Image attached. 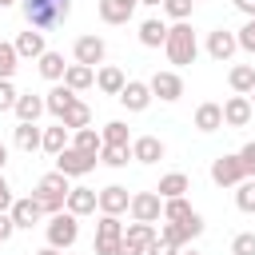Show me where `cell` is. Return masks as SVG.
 Instances as JSON below:
<instances>
[{
  "mask_svg": "<svg viewBox=\"0 0 255 255\" xmlns=\"http://www.w3.org/2000/svg\"><path fill=\"white\" fill-rule=\"evenodd\" d=\"M235 40H239V48H243V52H255V16L235 32Z\"/></svg>",
  "mask_w": 255,
  "mask_h": 255,
  "instance_id": "7bdbcfd3",
  "label": "cell"
},
{
  "mask_svg": "<svg viewBox=\"0 0 255 255\" xmlns=\"http://www.w3.org/2000/svg\"><path fill=\"white\" fill-rule=\"evenodd\" d=\"M100 139H104V143H112V147H131V131H128V124H124V120L104 124V128H100Z\"/></svg>",
  "mask_w": 255,
  "mask_h": 255,
  "instance_id": "1f68e13d",
  "label": "cell"
},
{
  "mask_svg": "<svg viewBox=\"0 0 255 255\" xmlns=\"http://www.w3.org/2000/svg\"><path fill=\"white\" fill-rule=\"evenodd\" d=\"M68 191H72V179L64 175V171H48V175H40L36 179V203L44 207V215H56V211H64V199H68Z\"/></svg>",
  "mask_w": 255,
  "mask_h": 255,
  "instance_id": "3957f363",
  "label": "cell"
},
{
  "mask_svg": "<svg viewBox=\"0 0 255 255\" xmlns=\"http://www.w3.org/2000/svg\"><path fill=\"white\" fill-rule=\"evenodd\" d=\"M44 235H48V243L52 247H72L76 239H80V219L64 207V211H56V215H48V223H44Z\"/></svg>",
  "mask_w": 255,
  "mask_h": 255,
  "instance_id": "277c9868",
  "label": "cell"
},
{
  "mask_svg": "<svg viewBox=\"0 0 255 255\" xmlns=\"http://www.w3.org/2000/svg\"><path fill=\"white\" fill-rule=\"evenodd\" d=\"M191 211H195V207H191L183 195H175V199H163V215H159V219H163V223H183Z\"/></svg>",
  "mask_w": 255,
  "mask_h": 255,
  "instance_id": "e575fe53",
  "label": "cell"
},
{
  "mask_svg": "<svg viewBox=\"0 0 255 255\" xmlns=\"http://www.w3.org/2000/svg\"><path fill=\"white\" fill-rule=\"evenodd\" d=\"M203 227H207V223H203V215H199V211H191L183 223H163V219H159V239H167L171 247H179V251H183L191 239H199V235H203Z\"/></svg>",
  "mask_w": 255,
  "mask_h": 255,
  "instance_id": "5b68a950",
  "label": "cell"
},
{
  "mask_svg": "<svg viewBox=\"0 0 255 255\" xmlns=\"http://www.w3.org/2000/svg\"><path fill=\"white\" fill-rule=\"evenodd\" d=\"M155 235H159L155 223H139V219H131V223L124 227V239H128V243H139V247H147Z\"/></svg>",
  "mask_w": 255,
  "mask_h": 255,
  "instance_id": "d590c367",
  "label": "cell"
},
{
  "mask_svg": "<svg viewBox=\"0 0 255 255\" xmlns=\"http://www.w3.org/2000/svg\"><path fill=\"white\" fill-rule=\"evenodd\" d=\"M20 12L28 20V28H60L68 16H72V0H20Z\"/></svg>",
  "mask_w": 255,
  "mask_h": 255,
  "instance_id": "6da1fadb",
  "label": "cell"
},
{
  "mask_svg": "<svg viewBox=\"0 0 255 255\" xmlns=\"http://www.w3.org/2000/svg\"><path fill=\"white\" fill-rule=\"evenodd\" d=\"M120 239H124V223H120V215H100V223H96V243H92V251H96V255H116Z\"/></svg>",
  "mask_w": 255,
  "mask_h": 255,
  "instance_id": "ba28073f",
  "label": "cell"
},
{
  "mask_svg": "<svg viewBox=\"0 0 255 255\" xmlns=\"http://www.w3.org/2000/svg\"><path fill=\"white\" fill-rule=\"evenodd\" d=\"M239 159H243V171H247V179H255V139L239 147Z\"/></svg>",
  "mask_w": 255,
  "mask_h": 255,
  "instance_id": "f6af8a7d",
  "label": "cell"
},
{
  "mask_svg": "<svg viewBox=\"0 0 255 255\" xmlns=\"http://www.w3.org/2000/svg\"><path fill=\"white\" fill-rule=\"evenodd\" d=\"M52 159H56V171H64L68 179H80V175H88V171L100 163V155H88V151H80V147H72V143H68L60 155H52Z\"/></svg>",
  "mask_w": 255,
  "mask_h": 255,
  "instance_id": "8992f818",
  "label": "cell"
},
{
  "mask_svg": "<svg viewBox=\"0 0 255 255\" xmlns=\"http://www.w3.org/2000/svg\"><path fill=\"white\" fill-rule=\"evenodd\" d=\"M187 187H191V179H187L183 171H167V175L155 183V195H159V199H175V195H183Z\"/></svg>",
  "mask_w": 255,
  "mask_h": 255,
  "instance_id": "f1b7e54d",
  "label": "cell"
},
{
  "mask_svg": "<svg viewBox=\"0 0 255 255\" xmlns=\"http://www.w3.org/2000/svg\"><path fill=\"white\" fill-rule=\"evenodd\" d=\"M131 159L135 163H159L163 159V139L159 135H135L131 139Z\"/></svg>",
  "mask_w": 255,
  "mask_h": 255,
  "instance_id": "d6986e66",
  "label": "cell"
},
{
  "mask_svg": "<svg viewBox=\"0 0 255 255\" xmlns=\"http://www.w3.org/2000/svg\"><path fill=\"white\" fill-rule=\"evenodd\" d=\"M16 68H20L16 48H12L8 40H0V80H12V76H16Z\"/></svg>",
  "mask_w": 255,
  "mask_h": 255,
  "instance_id": "74e56055",
  "label": "cell"
},
{
  "mask_svg": "<svg viewBox=\"0 0 255 255\" xmlns=\"http://www.w3.org/2000/svg\"><path fill=\"white\" fill-rule=\"evenodd\" d=\"M76 100H80V96H76V92H72V88H68L64 80H60V84H52V92L44 96V112L60 120V116H64V112H68V108H72Z\"/></svg>",
  "mask_w": 255,
  "mask_h": 255,
  "instance_id": "ac0fdd59",
  "label": "cell"
},
{
  "mask_svg": "<svg viewBox=\"0 0 255 255\" xmlns=\"http://www.w3.org/2000/svg\"><path fill=\"white\" fill-rule=\"evenodd\" d=\"M163 40H167V24L159 16H151V20L139 24V44L143 48H163Z\"/></svg>",
  "mask_w": 255,
  "mask_h": 255,
  "instance_id": "4316f807",
  "label": "cell"
},
{
  "mask_svg": "<svg viewBox=\"0 0 255 255\" xmlns=\"http://www.w3.org/2000/svg\"><path fill=\"white\" fill-rule=\"evenodd\" d=\"M12 48H16V56H20V60H40V56L48 52V44H44V32H40V28L20 32V36L12 40Z\"/></svg>",
  "mask_w": 255,
  "mask_h": 255,
  "instance_id": "2e32d148",
  "label": "cell"
},
{
  "mask_svg": "<svg viewBox=\"0 0 255 255\" xmlns=\"http://www.w3.org/2000/svg\"><path fill=\"white\" fill-rule=\"evenodd\" d=\"M116 255H143V247H139V243H128V239H120Z\"/></svg>",
  "mask_w": 255,
  "mask_h": 255,
  "instance_id": "c3c4849f",
  "label": "cell"
},
{
  "mask_svg": "<svg viewBox=\"0 0 255 255\" xmlns=\"http://www.w3.org/2000/svg\"><path fill=\"white\" fill-rule=\"evenodd\" d=\"M124 84H128L124 68H116V64H100V68H96V88H100L104 96H120Z\"/></svg>",
  "mask_w": 255,
  "mask_h": 255,
  "instance_id": "44dd1931",
  "label": "cell"
},
{
  "mask_svg": "<svg viewBox=\"0 0 255 255\" xmlns=\"http://www.w3.org/2000/svg\"><path fill=\"white\" fill-rule=\"evenodd\" d=\"M139 0H100V20L104 24H128L135 16Z\"/></svg>",
  "mask_w": 255,
  "mask_h": 255,
  "instance_id": "ffe728a7",
  "label": "cell"
},
{
  "mask_svg": "<svg viewBox=\"0 0 255 255\" xmlns=\"http://www.w3.org/2000/svg\"><path fill=\"white\" fill-rule=\"evenodd\" d=\"M64 207H68L76 219H80V215H92V211H96V191H92V187H72L68 199H64Z\"/></svg>",
  "mask_w": 255,
  "mask_h": 255,
  "instance_id": "cb8c5ba5",
  "label": "cell"
},
{
  "mask_svg": "<svg viewBox=\"0 0 255 255\" xmlns=\"http://www.w3.org/2000/svg\"><path fill=\"white\" fill-rule=\"evenodd\" d=\"M163 52H167V60H171L175 68L195 64V56H199V40H195V32H191V24H187V20H175V24L167 28Z\"/></svg>",
  "mask_w": 255,
  "mask_h": 255,
  "instance_id": "7a4b0ae2",
  "label": "cell"
},
{
  "mask_svg": "<svg viewBox=\"0 0 255 255\" xmlns=\"http://www.w3.org/2000/svg\"><path fill=\"white\" fill-rule=\"evenodd\" d=\"M147 88H151V96H155V100L175 104V100L183 96V76H179V72H155V76L147 80Z\"/></svg>",
  "mask_w": 255,
  "mask_h": 255,
  "instance_id": "7c38bea8",
  "label": "cell"
},
{
  "mask_svg": "<svg viewBox=\"0 0 255 255\" xmlns=\"http://www.w3.org/2000/svg\"><path fill=\"white\" fill-rule=\"evenodd\" d=\"M4 163H8V147L0 143V171H4Z\"/></svg>",
  "mask_w": 255,
  "mask_h": 255,
  "instance_id": "816d5d0a",
  "label": "cell"
},
{
  "mask_svg": "<svg viewBox=\"0 0 255 255\" xmlns=\"http://www.w3.org/2000/svg\"><path fill=\"white\" fill-rule=\"evenodd\" d=\"M195 128L199 131H219L223 128V104H211V100L199 104L195 108Z\"/></svg>",
  "mask_w": 255,
  "mask_h": 255,
  "instance_id": "484cf974",
  "label": "cell"
},
{
  "mask_svg": "<svg viewBox=\"0 0 255 255\" xmlns=\"http://www.w3.org/2000/svg\"><path fill=\"white\" fill-rule=\"evenodd\" d=\"M235 8H239V12H243V16H247V20H251V16H255V0H235Z\"/></svg>",
  "mask_w": 255,
  "mask_h": 255,
  "instance_id": "681fc988",
  "label": "cell"
},
{
  "mask_svg": "<svg viewBox=\"0 0 255 255\" xmlns=\"http://www.w3.org/2000/svg\"><path fill=\"white\" fill-rule=\"evenodd\" d=\"M40 135H44V128H36V124H16V131H12V143L20 147V151H40Z\"/></svg>",
  "mask_w": 255,
  "mask_h": 255,
  "instance_id": "83f0119b",
  "label": "cell"
},
{
  "mask_svg": "<svg viewBox=\"0 0 255 255\" xmlns=\"http://www.w3.org/2000/svg\"><path fill=\"white\" fill-rule=\"evenodd\" d=\"M8 215H12V223H16V231H32L40 219H44V207L36 203V195H24V199H12V207H8Z\"/></svg>",
  "mask_w": 255,
  "mask_h": 255,
  "instance_id": "8fae6325",
  "label": "cell"
},
{
  "mask_svg": "<svg viewBox=\"0 0 255 255\" xmlns=\"http://www.w3.org/2000/svg\"><path fill=\"white\" fill-rule=\"evenodd\" d=\"M32 255H60V247H52V243H48V247H40V251H32Z\"/></svg>",
  "mask_w": 255,
  "mask_h": 255,
  "instance_id": "f907efd6",
  "label": "cell"
},
{
  "mask_svg": "<svg viewBox=\"0 0 255 255\" xmlns=\"http://www.w3.org/2000/svg\"><path fill=\"white\" fill-rule=\"evenodd\" d=\"M128 159H131V147H112V143L100 147V163L104 167H124Z\"/></svg>",
  "mask_w": 255,
  "mask_h": 255,
  "instance_id": "f35d334b",
  "label": "cell"
},
{
  "mask_svg": "<svg viewBox=\"0 0 255 255\" xmlns=\"http://www.w3.org/2000/svg\"><path fill=\"white\" fill-rule=\"evenodd\" d=\"M227 84H231V92L247 96V92L255 88V64H235V68L227 72Z\"/></svg>",
  "mask_w": 255,
  "mask_h": 255,
  "instance_id": "f546056e",
  "label": "cell"
},
{
  "mask_svg": "<svg viewBox=\"0 0 255 255\" xmlns=\"http://www.w3.org/2000/svg\"><path fill=\"white\" fill-rule=\"evenodd\" d=\"M60 124H64L68 131H76V128H88V124H92V108H88L84 100H76V104H72V108L60 116Z\"/></svg>",
  "mask_w": 255,
  "mask_h": 255,
  "instance_id": "836d02e7",
  "label": "cell"
},
{
  "mask_svg": "<svg viewBox=\"0 0 255 255\" xmlns=\"http://www.w3.org/2000/svg\"><path fill=\"white\" fill-rule=\"evenodd\" d=\"M36 68H40V76H44V80L60 84V80H64V68H68V64H64V56H60V52H44V56L36 60Z\"/></svg>",
  "mask_w": 255,
  "mask_h": 255,
  "instance_id": "4dcf8cb0",
  "label": "cell"
},
{
  "mask_svg": "<svg viewBox=\"0 0 255 255\" xmlns=\"http://www.w3.org/2000/svg\"><path fill=\"white\" fill-rule=\"evenodd\" d=\"M128 215L139 219V223H159V215H163V199H159L155 191H135L131 203H128Z\"/></svg>",
  "mask_w": 255,
  "mask_h": 255,
  "instance_id": "9c48e42d",
  "label": "cell"
},
{
  "mask_svg": "<svg viewBox=\"0 0 255 255\" xmlns=\"http://www.w3.org/2000/svg\"><path fill=\"white\" fill-rule=\"evenodd\" d=\"M235 52H239V40H235L231 28H215V32H207V56H211V60L227 64Z\"/></svg>",
  "mask_w": 255,
  "mask_h": 255,
  "instance_id": "4fadbf2b",
  "label": "cell"
},
{
  "mask_svg": "<svg viewBox=\"0 0 255 255\" xmlns=\"http://www.w3.org/2000/svg\"><path fill=\"white\" fill-rule=\"evenodd\" d=\"M231 255H255V231H239L231 239Z\"/></svg>",
  "mask_w": 255,
  "mask_h": 255,
  "instance_id": "60d3db41",
  "label": "cell"
},
{
  "mask_svg": "<svg viewBox=\"0 0 255 255\" xmlns=\"http://www.w3.org/2000/svg\"><path fill=\"white\" fill-rule=\"evenodd\" d=\"M179 255H199V251H179Z\"/></svg>",
  "mask_w": 255,
  "mask_h": 255,
  "instance_id": "9f6ffc18",
  "label": "cell"
},
{
  "mask_svg": "<svg viewBox=\"0 0 255 255\" xmlns=\"http://www.w3.org/2000/svg\"><path fill=\"white\" fill-rule=\"evenodd\" d=\"M12 112H16V120H20V124H36V120L44 116V96H36V92H20Z\"/></svg>",
  "mask_w": 255,
  "mask_h": 255,
  "instance_id": "7402d4cb",
  "label": "cell"
},
{
  "mask_svg": "<svg viewBox=\"0 0 255 255\" xmlns=\"http://www.w3.org/2000/svg\"><path fill=\"white\" fill-rule=\"evenodd\" d=\"M16 235V223H12V215L8 211H0V243H8Z\"/></svg>",
  "mask_w": 255,
  "mask_h": 255,
  "instance_id": "bcb514c9",
  "label": "cell"
},
{
  "mask_svg": "<svg viewBox=\"0 0 255 255\" xmlns=\"http://www.w3.org/2000/svg\"><path fill=\"white\" fill-rule=\"evenodd\" d=\"M235 207H239V211H247V215H255V179L235 183Z\"/></svg>",
  "mask_w": 255,
  "mask_h": 255,
  "instance_id": "8d00e7d4",
  "label": "cell"
},
{
  "mask_svg": "<svg viewBox=\"0 0 255 255\" xmlns=\"http://www.w3.org/2000/svg\"><path fill=\"white\" fill-rule=\"evenodd\" d=\"M139 4H143V8H159L163 0H139Z\"/></svg>",
  "mask_w": 255,
  "mask_h": 255,
  "instance_id": "f5cc1de1",
  "label": "cell"
},
{
  "mask_svg": "<svg viewBox=\"0 0 255 255\" xmlns=\"http://www.w3.org/2000/svg\"><path fill=\"white\" fill-rule=\"evenodd\" d=\"M16 96H20L16 84H12V80H0V112H12V108H16Z\"/></svg>",
  "mask_w": 255,
  "mask_h": 255,
  "instance_id": "b9f144b4",
  "label": "cell"
},
{
  "mask_svg": "<svg viewBox=\"0 0 255 255\" xmlns=\"http://www.w3.org/2000/svg\"><path fill=\"white\" fill-rule=\"evenodd\" d=\"M191 4H195V0H163L159 8H163L171 20H187V16H191Z\"/></svg>",
  "mask_w": 255,
  "mask_h": 255,
  "instance_id": "ab89813d",
  "label": "cell"
},
{
  "mask_svg": "<svg viewBox=\"0 0 255 255\" xmlns=\"http://www.w3.org/2000/svg\"><path fill=\"white\" fill-rule=\"evenodd\" d=\"M128 203H131V195H128V187H120V183H108V187L96 191V211H100V215H124Z\"/></svg>",
  "mask_w": 255,
  "mask_h": 255,
  "instance_id": "30bf717a",
  "label": "cell"
},
{
  "mask_svg": "<svg viewBox=\"0 0 255 255\" xmlns=\"http://www.w3.org/2000/svg\"><path fill=\"white\" fill-rule=\"evenodd\" d=\"M72 56H76V64L100 68V64H104V56H108V44H104L100 36H80V40L72 44Z\"/></svg>",
  "mask_w": 255,
  "mask_h": 255,
  "instance_id": "5bb4252c",
  "label": "cell"
},
{
  "mask_svg": "<svg viewBox=\"0 0 255 255\" xmlns=\"http://www.w3.org/2000/svg\"><path fill=\"white\" fill-rule=\"evenodd\" d=\"M72 147H80V151H88V155H100L104 139H100V131L88 124V128H76V131H72Z\"/></svg>",
  "mask_w": 255,
  "mask_h": 255,
  "instance_id": "d6a6232c",
  "label": "cell"
},
{
  "mask_svg": "<svg viewBox=\"0 0 255 255\" xmlns=\"http://www.w3.org/2000/svg\"><path fill=\"white\" fill-rule=\"evenodd\" d=\"M247 100H251V112H255V88H251V92H247Z\"/></svg>",
  "mask_w": 255,
  "mask_h": 255,
  "instance_id": "11a10c76",
  "label": "cell"
},
{
  "mask_svg": "<svg viewBox=\"0 0 255 255\" xmlns=\"http://www.w3.org/2000/svg\"><path fill=\"white\" fill-rule=\"evenodd\" d=\"M143 255H179V247H171L167 239H159V235H155V239L143 247Z\"/></svg>",
  "mask_w": 255,
  "mask_h": 255,
  "instance_id": "ee69618b",
  "label": "cell"
},
{
  "mask_svg": "<svg viewBox=\"0 0 255 255\" xmlns=\"http://www.w3.org/2000/svg\"><path fill=\"white\" fill-rule=\"evenodd\" d=\"M68 143H72V131H68V128L60 124V120H56L52 128H44V135H40V147H44L48 155H60V151H64Z\"/></svg>",
  "mask_w": 255,
  "mask_h": 255,
  "instance_id": "603a6c76",
  "label": "cell"
},
{
  "mask_svg": "<svg viewBox=\"0 0 255 255\" xmlns=\"http://www.w3.org/2000/svg\"><path fill=\"white\" fill-rule=\"evenodd\" d=\"M116 100H120L128 112H147L155 96H151V88H147L143 80H128V84H124V92H120Z\"/></svg>",
  "mask_w": 255,
  "mask_h": 255,
  "instance_id": "9a60e30c",
  "label": "cell"
},
{
  "mask_svg": "<svg viewBox=\"0 0 255 255\" xmlns=\"http://www.w3.org/2000/svg\"><path fill=\"white\" fill-rule=\"evenodd\" d=\"M243 179H247V171H243L239 151L215 155V159H211V183H215V187H235V183H243Z\"/></svg>",
  "mask_w": 255,
  "mask_h": 255,
  "instance_id": "52a82bcc",
  "label": "cell"
},
{
  "mask_svg": "<svg viewBox=\"0 0 255 255\" xmlns=\"http://www.w3.org/2000/svg\"><path fill=\"white\" fill-rule=\"evenodd\" d=\"M64 84H68L72 92H88V88L96 84V68H88V64H68V68H64Z\"/></svg>",
  "mask_w": 255,
  "mask_h": 255,
  "instance_id": "d4e9b609",
  "label": "cell"
},
{
  "mask_svg": "<svg viewBox=\"0 0 255 255\" xmlns=\"http://www.w3.org/2000/svg\"><path fill=\"white\" fill-rule=\"evenodd\" d=\"M8 207H12V187H8V179L0 171V211H8Z\"/></svg>",
  "mask_w": 255,
  "mask_h": 255,
  "instance_id": "7dc6e473",
  "label": "cell"
},
{
  "mask_svg": "<svg viewBox=\"0 0 255 255\" xmlns=\"http://www.w3.org/2000/svg\"><path fill=\"white\" fill-rule=\"evenodd\" d=\"M12 4H20V0H0V8H12Z\"/></svg>",
  "mask_w": 255,
  "mask_h": 255,
  "instance_id": "db71d44e",
  "label": "cell"
},
{
  "mask_svg": "<svg viewBox=\"0 0 255 255\" xmlns=\"http://www.w3.org/2000/svg\"><path fill=\"white\" fill-rule=\"evenodd\" d=\"M251 116H255V112H251V100H247V96H239V92L223 104V128H247V124H251Z\"/></svg>",
  "mask_w": 255,
  "mask_h": 255,
  "instance_id": "e0dca14e",
  "label": "cell"
}]
</instances>
